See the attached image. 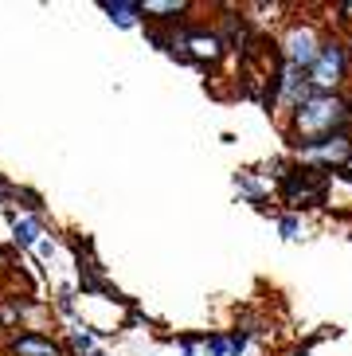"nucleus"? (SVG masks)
<instances>
[{"label": "nucleus", "mask_w": 352, "mask_h": 356, "mask_svg": "<svg viewBox=\"0 0 352 356\" xmlns=\"http://www.w3.org/2000/svg\"><path fill=\"white\" fill-rule=\"evenodd\" d=\"M349 122H352V106L337 95H310L301 106H294V134L301 137L298 145L341 134Z\"/></svg>", "instance_id": "1"}, {"label": "nucleus", "mask_w": 352, "mask_h": 356, "mask_svg": "<svg viewBox=\"0 0 352 356\" xmlns=\"http://www.w3.org/2000/svg\"><path fill=\"white\" fill-rule=\"evenodd\" d=\"M344 71H349V51H344V43L325 40L321 51H317V63L310 67V90L313 95H333V90L341 86Z\"/></svg>", "instance_id": "2"}, {"label": "nucleus", "mask_w": 352, "mask_h": 356, "mask_svg": "<svg viewBox=\"0 0 352 356\" xmlns=\"http://www.w3.org/2000/svg\"><path fill=\"white\" fill-rule=\"evenodd\" d=\"M317 51H321V40H317V32H313V28H305V24L290 28V32H286V40H282L286 67H294V71L310 74V67L317 63Z\"/></svg>", "instance_id": "3"}, {"label": "nucleus", "mask_w": 352, "mask_h": 356, "mask_svg": "<svg viewBox=\"0 0 352 356\" xmlns=\"http://www.w3.org/2000/svg\"><path fill=\"white\" fill-rule=\"evenodd\" d=\"M301 161H310V165H344V161L352 157V137L344 134H329L321 137V141H305V145H298Z\"/></svg>", "instance_id": "4"}, {"label": "nucleus", "mask_w": 352, "mask_h": 356, "mask_svg": "<svg viewBox=\"0 0 352 356\" xmlns=\"http://www.w3.org/2000/svg\"><path fill=\"white\" fill-rule=\"evenodd\" d=\"M173 47H180V59H192V63H216L219 55H223V40L216 32H188L184 40Z\"/></svg>", "instance_id": "5"}, {"label": "nucleus", "mask_w": 352, "mask_h": 356, "mask_svg": "<svg viewBox=\"0 0 352 356\" xmlns=\"http://www.w3.org/2000/svg\"><path fill=\"white\" fill-rule=\"evenodd\" d=\"M286 200H290L294 208L321 200V177H317L313 168L310 172H290V177H286Z\"/></svg>", "instance_id": "6"}, {"label": "nucleus", "mask_w": 352, "mask_h": 356, "mask_svg": "<svg viewBox=\"0 0 352 356\" xmlns=\"http://www.w3.org/2000/svg\"><path fill=\"white\" fill-rule=\"evenodd\" d=\"M12 353L16 356H59V345H51L47 337L28 333V337H16V341H12Z\"/></svg>", "instance_id": "7"}, {"label": "nucleus", "mask_w": 352, "mask_h": 356, "mask_svg": "<svg viewBox=\"0 0 352 356\" xmlns=\"http://www.w3.org/2000/svg\"><path fill=\"white\" fill-rule=\"evenodd\" d=\"M102 12L118 24V28H134L137 16H141V4H129V0H106Z\"/></svg>", "instance_id": "8"}, {"label": "nucleus", "mask_w": 352, "mask_h": 356, "mask_svg": "<svg viewBox=\"0 0 352 356\" xmlns=\"http://www.w3.org/2000/svg\"><path fill=\"white\" fill-rule=\"evenodd\" d=\"M12 231H16V243H20V247H40V223L35 220H20V216H16V211H12Z\"/></svg>", "instance_id": "9"}, {"label": "nucleus", "mask_w": 352, "mask_h": 356, "mask_svg": "<svg viewBox=\"0 0 352 356\" xmlns=\"http://www.w3.org/2000/svg\"><path fill=\"white\" fill-rule=\"evenodd\" d=\"M71 348L83 356H94V337L90 333H71Z\"/></svg>", "instance_id": "10"}, {"label": "nucleus", "mask_w": 352, "mask_h": 356, "mask_svg": "<svg viewBox=\"0 0 352 356\" xmlns=\"http://www.w3.org/2000/svg\"><path fill=\"white\" fill-rule=\"evenodd\" d=\"M282 235H286V239H301V220L286 216V220H282Z\"/></svg>", "instance_id": "11"}, {"label": "nucleus", "mask_w": 352, "mask_h": 356, "mask_svg": "<svg viewBox=\"0 0 352 356\" xmlns=\"http://www.w3.org/2000/svg\"><path fill=\"white\" fill-rule=\"evenodd\" d=\"M235 184H239V188H243V192H247V196H255V200L262 196V188H259V184H255V180H250V177H239Z\"/></svg>", "instance_id": "12"}, {"label": "nucleus", "mask_w": 352, "mask_h": 356, "mask_svg": "<svg viewBox=\"0 0 352 356\" xmlns=\"http://www.w3.org/2000/svg\"><path fill=\"white\" fill-rule=\"evenodd\" d=\"M196 345L200 341H184V345H180V356H196Z\"/></svg>", "instance_id": "13"}, {"label": "nucleus", "mask_w": 352, "mask_h": 356, "mask_svg": "<svg viewBox=\"0 0 352 356\" xmlns=\"http://www.w3.org/2000/svg\"><path fill=\"white\" fill-rule=\"evenodd\" d=\"M94 356H98V353H94Z\"/></svg>", "instance_id": "14"}]
</instances>
